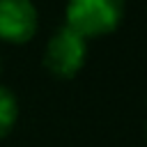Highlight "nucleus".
<instances>
[{
	"label": "nucleus",
	"instance_id": "1",
	"mask_svg": "<svg viewBox=\"0 0 147 147\" xmlns=\"http://www.w3.org/2000/svg\"><path fill=\"white\" fill-rule=\"evenodd\" d=\"M124 14V0H69L67 2V25L78 34L103 37L113 32Z\"/></svg>",
	"mask_w": 147,
	"mask_h": 147
},
{
	"label": "nucleus",
	"instance_id": "2",
	"mask_svg": "<svg viewBox=\"0 0 147 147\" xmlns=\"http://www.w3.org/2000/svg\"><path fill=\"white\" fill-rule=\"evenodd\" d=\"M85 53L87 39L78 34L74 28L64 25L48 39L44 51V64L57 78H74L85 64Z\"/></svg>",
	"mask_w": 147,
	"mask_h": 147
},
{
	"label": "nucleus",
	"instance_id": "3",
	"mask_svg": "<svg viewBox=\"0 0 147 147\" xmlns=\"http://www.w3.org/2000/svg\"><path fill=\"white\" fill-rule=\"evenodd\" d=\"M37 32V9L30 0H0V39L25 44Z\"/></svg>",
	"mask_w": 147,
	"mask_h": 147
},
{
	"label": "nucleus",
	"instance_id": "4",
	"mask_svg": "<svg viewBox=\"0 0 147 147\" xmlns=\"http://www.w3.org/2000/svg\"><path fill=\"white\" fill-rule=\"evenodd\" d=\"M18 108H16V99L11 96V92L7 87L0 85V138L7 136L16 122Z\"/></svg>",
	"mask_w": 147,
	"mask_h": 147
},
{
	"label": "nucleus",
	"instance_id": "5",
	"mask_svg": "<svg viewBox=\"0 0 147 147\" xmlns=\"http://www.w3.org/2000/svg\"><path fill=\"white\" fill-rule=\"evenodd\" d=\"M145 133H147V129H145Z\"/></svg>",
	"mask_w": 147,
	"mask_h": 147
}]
</instances>
